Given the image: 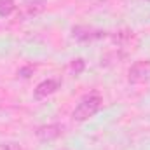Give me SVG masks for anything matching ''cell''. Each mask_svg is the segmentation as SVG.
Returning <instances> with one entry per match:
<instances>
[{
  "label": "cell",
  "instance_id": "obj_1",
  "mask_svg": "<svg viewBox=\"0 0 150 150\" xmlns=\"http://www.w3.org/2000/svg\"><path fill=\"white\" fill-rule=\"evenodd\" d=\"M100 108H101V98L98 94L84 96L79 101V105L75 107V110L72 112V119L75 122H84V120L91 119L93 115H96Z\"/></svg>",
  "mask_w": 150,
  "mask_h": 150
},
{
  "label": "cell",
  "instance_id": "obj_2",
  "mask_svg": "<svg viewBox=\"0 0 150 150\" xmlns=\"http://www.w3.org/2000/svg\"><path fill=\"white\" fill-rule=\"evenodd\" d=\"M127 80L131 84L150 82V59H142V61L133 63L127 72Z\"/></svg>",
  "mask_w": 150,
  "mask_h": 150
},
{
  "label": "cell",
  "instance_id": "obj_3",
  "mask_svg": "<svg viewBox=\"0 0 150 150\" xmlns=\"http://www.w3.org/2000/svg\"><path fill=\"white\" fill-rule=\"evenodd\" d=\"M72 37L79 42H93V40H98V38L105 37V32L101 30H94L91 26H75L72 30Z\"/></svg>",
  "mask_w": 150,
  "mask_h": 150
},
{
  "label": "cell",
  "instance_id": "obj_4",
  "mask_svg": "<svg viewBox=\"0 0 150 150\" xmlns=\"http://www.w3.org/2000/svg\"><path fill=\"white\" fill-rule=\"evenodd\" d=\"M37 138L40 142H54L63 134V126L61 124H47V126H40L35 131Z\"/></svg>",
  "mask_w": 150,
  "mask_h": 150
},
{
  "label": "cell",
  "instance_id": "obj_5",
  "mask_svg": "<svg viewBox=\"0 0 150 150\" xmlns=\"http://www.w3.org/2000/svg\"><path fill=\"white\" fill-rule=\"evenodd\" d=\"M58 89H59V82L58 80H52V79H47V80H42L37 87H35L33 96L37 100H42V98H47V96L54 94Z\"/></svg>",
  "mask_w": 150,
  "mask_h": 150
},
{
  "label": "cell",
  "instance_id": "obj_6",
  "mask_svg": "<svg viewBox=\"0 0 150 150\" xmlns=\"http://www.w3.org/2000/svg\"><path fill=\"white\" fill-rule=\"evenodd\" d=\"M44 2L42 0H38V2H28L21 11H19V14H18V19H32V18H35L37 14H40L42 11H44Z\"/></svg>",
  "mask_w": 150,
  "mask_h": 150
},
{
  "label": "cell",
  "instance_id": "obj_7",
  "mask_svg": "<svg viewBox=\"0 0 150 150\" xmlns=\"http://www.w3.org/2000/svg\"><path fill=\"white\" fill-rule=\"evenodd\" d=\"M16 4L14 0H0V18H7L14 12Z\"/></svg>",
  "mask_w": 150,
  "mask_h": 150
},
{
  "label": "cell",
  "instance_id": "obj_8",
  "mask_svg": "<svg viewBox=\"0 0 150 150\" xmlns=\"http://www.w3.org/2000/svg\"><path fill=\"white\" fill-rule=\"evenodd\" d=\"M84 68H86V61H84L82 58H77V59H74V61L70 63V70H72L75 75H80L84 72Z\"/></svg>",
  "mask_w": 150,
  "mask_h": 150
},
{
  "label": "cell",
  "instance_id": "obj_9",
  "mask_svg": "<svg viewBox=\"0 0 150 150\" xmlns=\"http://www.w3.org/2000/svg\"><path fill=\"white\" fill-rule=\"evenodd\" d=\"M32 70H33V67H26V68H21V70H19L18 74L21 75V77H30Z\"/></svg>",
  "mask_w": 150,
  "mask_h": 150
},
{
  "label": "cell",
  "instance_id": "obj_10",
  "mask_svg": "<svg viewBox=\"0 0 150 150\" xmlns=\"http://www.w3.org/2000/svg\"><path fill=\"white\" fill-rule=\"evenodd\" d=\"M26 2H38V0H26Z\"/></svg>",
  "mask_w": 150,
  "mask_h": 150
},
{
  "label": "cell",
  "instance_id": "obj_11",
  "mask_svg": "<svg viewBox=\"0 0 150 150\" xmlns=\"http://www.w3.org/2000/svg\"><path fill=\"white\" fill-rule=\"evenodd\" d=\"M147 2H150V0H147Z\"/></svg>",
  "mask_w": 150,
  "mask_h": 150
}]
</instances>
